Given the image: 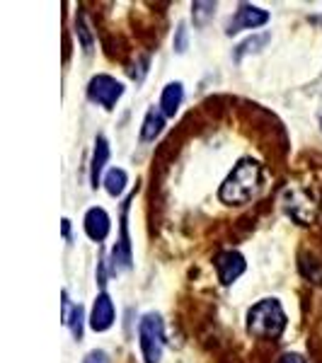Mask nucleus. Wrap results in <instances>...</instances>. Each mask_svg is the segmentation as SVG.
<instances>
[{
  "mask_svg": "<svg viewBox=\"0 0 322 363\" xmlns=\"http://www.w3.org/2000/svg\"><path fill=\"white\" fill-rule=\"evenodd\" d=\"M265 186V167L255 157H240L218 189V199L228 206H245L260 196Z\"/></svg>",
  "mask_w": 322,
  "mask_h": 363,
  "instance_id": "f257e3e1",
  "label": "nucleus"
},
{
  "mask_svg": "<svg viewBox=\"0 0 322 363\" xmlns=\"http://www.w3.org/2000/svg\"><path fill=\"white\" fill-rule=\"evenodd\" d=\"M131 199L128 196L124 203H121V218H119V242L114 245L112 250V274L119 272H128L133 267V252H131V235H128V208H131Z\"/></svg>",
  "mask_w": 322,
  "mask_h": 363,
  "instance_id": "39448f33",
  "label": "nucleus"
},
{
  "mask_svg": "<svg viewBox=\"0 0 322 363\" xmlns=\"http://www.w3.org/2000/svg\"><path fill=\"white\" fill-rule=\"evenodd\" d=\"M269 42H272V34H269V32L252 34L250 39H245L243 44L235 46V51H233V58H235V61H243V58L248 56V54H257V51H262Z\"/></svg>",
  "mask_w": 322,
  "mask_h": 363,
  "instance_id": "4468645a",
  "label": "nucleus"
},
{
  "mask_svg": "<svg viewBox=\"0 0 322 363\" xmlns=\"http://www.w3.org/2000/svg\"><path fill=\"white\" fill-rule=\"evenodd\" d=\"M63 238L70 240V220L68 218H63Z\"/></svg>",
  "mask_w": 322,
  "mask_h": 363,
  "instance_id": "4be33fe9",
  "label": "nucleus"
},
{
  "mask_svg": "<svg viewBox=\"0 0 322 363\" xmlns=\"http://www.w3.org/2000/svg\"><path fill=\"white\" fill-rule=\"evenodd\" d=\"M281 203H284L286 213L291 216V218H296L298 223L308 225L315 220V213H318V203L313 201V196L308 194V191L303 189H286L284 191V199H281Z\"/></svg>",
  "mask_w": 322,
  "mask_h": 363,
  "instance_id": "423d86ee",
  "label": "nucleus"
},
{
  "mask_svg": "<svg viewBox=\"0 0 322 363\" xmlns=\"http://www.w3.org/2000/svg\"><path fill=\"white\" fill-rule=\"evenodd\" d=\"M165 128V114L160 112V107H150L143 116V126H140V140L143 143H150L162 133Z\"/></svg>",
  "mask_w": 322,
  "mask_h": 363,
  "instance_id": "ddd939ff",
  "label": "nucleus"
},
{
  "mask_svg": "<svg viewBox=\"0 0 322 363\" xmlns=\"http://www.w3.org/2000/svg\"><path fill=\"white\" fill-rule=\"evenodd\" d=\"M213 267H216V277H218L221 284L231 286L245 274L248 262H245V257L240 255L238 250H226V252H221V255H216Z\"/></svg>",
  "mask_w": 322,
  "mask_h": 363,
  "instance_id": "6e6552de",
  "label": "nucleus"
},
{
  "mask_svg": "<svg viewBox=\"0 0 322 363\" xmlns=\"http://www.w3.org/2000/svg\"><path fill=\"white\" fill-rule=\"evenodd\" d=\"M104 189H107V194L109 196H121L124 194V189H126V184H128V174H126V169H121V167H112L107 174H104Z\"/></svg>",
  "mask_w": 322,
  "mask_h": 363,
  "instance_id": "2eb2a0df",
  "label": "nucleus"
},
{
  "mask_svg": "<svg viewBox=\"0 0 322 363\" xmlns=\"http://www.w3.org/2000/svg\"><path fill=\"white\" fill-rule=\"evenodd\" d=\"M172 49H174V54H187V49H189V29H187L184 22H179L177 29H174Z\"/></svg>",
  "mask_w": 322,
  "mask_h": 363,
  "instance_id": "a211bd4d",
  "label": "nucleus"
},
{
  "mask_svg": "<svg viewBox=\"0 0 322 363\" xmlns=\"http://www.w3.org/2000/svg\"><path fill=\"white\" fill-rule=\"evenodd\" d=\"M109 162V140L104 136L95 138V148H92V160H90V184L92 189H97L102 184V172Z\"/></svg>",
  "mask_w": 322,
  "mask_h": 363,
  "instance_id": "9b49d317",
  "label": "nucleus"
},
{
  "mask_svg": "<svg viewBox=\"0 0 322 363\" xmlns=\"http://www.w3.org/2000/svg\"><path fill=\"white\" fill-rule=\"evenodd\" d=\"M116 320V310H114V303L112 298H109L107 294H99L95 298V303H92V313H90V327L95 332H107L112 330Z\"/></svg>",
  "mask_w": 322,
  "mask_h": 363,
  "instance_id": "9d476101",
  "label": "nucleus"
},
{
  "mask_svg": "<svg viewBox=\"0 0 322 363\" xmlns=\"http://www.w3.org/2000/svg\"><path fill=\"white\" fill-rule=\"evenodd\" d=\"M289 315L279 298H262L248 310V332L257 339H277L284 335Z\"/></svg>",
  "mask_w": 322,
  "mask_h": 363,
  "instance_id": "f03ea898",
  "label": "nucleus"
},
{
  "mask_svg": "<svg viewBox=\"0 0 322 363\" xmlns=\"http://www.w3.org/2000/svg\"><path fill=\"white\" fill-rule=\"evenodd\" d=\"M124 90L126 87L121 80L112 78V75L99 73L90 80V83H87V99H90L92 104L104 107V109H114L116 102H119L121 95H124Z\"/></svg>",
  "mask_w": 322,
  "mask_h": 363,
  "instance_id": "20e7f679",
  "label": "nucleus"
},
{
  "mask_svg": "<svg viewBox=\"0 0 322 363\" xmlns=\"http://www.w3.org/2000/svg\"><path fill=\"white\" fill-rule=\"evenodd\" d=\"M78 34H80V44H83V51L87 56L92 54V34H90V29H87V22H85V17L80 15L78 17Z\"/></svg>",
  "mask_w": 322,
  "mask_h": 363,
  "instance_id": "6ab92c4d",
  "label": "nucleus"
},
{
  "mask_svg": "<svg viewBox=\"0 0 322 363\" xmlns=\"http://www.w3.org/2000/svg\"><path fill=\"white\" fill-rule=\"evenodd\" d=\"M213 13H216V3H204V0H199V3L191 5V17H194L196 27L206 25L211 17H213Z\"/></svg>",
  "mask_w": 322,
  "mask_h": 363,
  "instance_id": "dca6fc26",
  "label": "nucleus"
},
{
  "mask_svg": "<svg viewBox=\"0 0 322 363\" xmlns=\"http://www.w3.org/2000/svg\"><path fill=\"white\" fill-rule=\"evenodd\" d=\"M83 363H109V356H107V351L95 349V351H90V354L85 356Z\"/></svg>",
  "mask_w": 322,
  "mask_h": 363,
  "instance_id": "aec40b11",
  "label": "nucleus"
},
{
  "mask_svg": "<svg viewBox=\"0 0 322 363\" xmlns=\"http://www.w3.org/2000/svg\"><path fill=\"white\" fill-rule=\"evenodd\" d=\"M83 320H85V310L83 306H73L70 310V318H68V327H70V335L75 339H83Z\"/></svg>",
  "mask_w": 322,
  "mask_h": 363,
  "instance_id": "f3484780",
  "label": "nucleus"
},
{
  "mask_svg": "<svg viewBox=\"0 0 322 363\" xmlns=\"http://www.w3.org/2000/svg\"><path fill=\"white\" fill-rule=\"evenodd\" d=\"M269 22V13L257 5L250 3H240V8L235 10V15L231 17V22L226 25V34L233 37V34L243 32V29H257V27H265Z\"/></svg>",
  "mask_w": 322,
  "mask_h": 363,
  "instance_id": "0eeeda50",
  "label": "nucleus"
},
{
  "mask_svg": "<svg viewBox=\"0 0 322 363\" xmlns=\"http://www.w3.org/2000/svg\"><path fill=\"white\" fill-rule=\"evenodd\" d=\"M83 228L92 242H104L109 230H112V220H109V213L104 208L92 206V208H87V213L83 218Z\"/></svg>",
  "mask_w": 322,
  "mask_h": 363,
  "instance_id": "1a4fd4ad",
  "label": "nucleus"
},
{
  "mask_svg": "<svg viewBox=\"0 0 322 363\" xmlns=\"http://www.w3.org/2000/svg\"><path fill=\"white\" fill-rule=\"evenodd\" d=\"M138 344L145 363H160L165 351V322L160 313H145L138 322Z\"/></svg>",
  "mask_w": 322,
  "mask_h": 363,
  "instance_id": "7ed1b4c3",
  "label": "nucleus"
},
{
  "mask_svg": "<svg viewBox=\"0 0 322 363\" xmlns=\"http://www.w3.org/2000/svg\"><path fill=\"white\" fill-rule=\"evenodd\" d=\"M277 363H308L306 356L303 354H296V351H289V354H284Z\"/></svg>",
  "mask_w": 322,
  "mask_h": 363,
  "instance_id": "412c9836",
  "label": "nucleus"
},
{
  "mask_svg": "<svg viewBox=\"0 0 322 363\" xmlns=\"http://www.w3.org/2000/svg\"><path fill=\"white\" fill-rule=\"evenodd\" d=\"M182 99H184V85L179 83V80H174V83H167L162 87L160 92V112L165 116H174L179 112V107H182Z\"/></svg>",
  "mask_w": 322,
  "mask_h": 363,
  "instance_id": "f8f14e48",
  "label": "nucleus"
}]
</instances>
